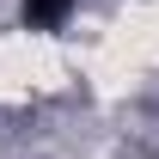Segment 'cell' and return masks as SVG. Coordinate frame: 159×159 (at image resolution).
<instances>
[{
	"label": "cell",
	"instance_id": "1",
	"mask_svg": "<svg viewBox=\"0 0 159 159\" xmlns=\"http://www.w3.org/2000/svg\"><path fill=\"white\" fill-rule=\"evenodd\" d=\"M67 12H74V0H25V25L31 31H55Z\"/></svg>",
	"mask_w": 159,
	"mask_h": 159
}]
</instances>
